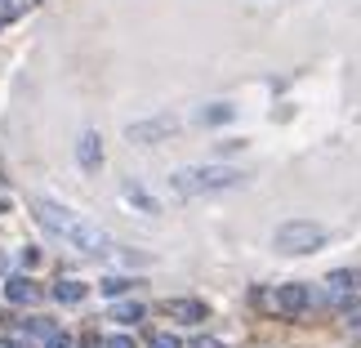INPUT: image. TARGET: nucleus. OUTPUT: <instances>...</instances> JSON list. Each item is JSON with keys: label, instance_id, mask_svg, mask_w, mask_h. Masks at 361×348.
Instances as JSON below:
<instances>
[{"label": "nucleus", "instance_id": "1", "mask_svg": "<svg viewBox=\"0 0 361 348\" xmlns=\"http://www.w3.org/2000/svg\"><path fill=\"white\" fill-rule=\"evenodd\" d=\"M36 219H40L45 232L63 236L67 246L85 250V255H107V250H112V236H107L99 224L80 219L76 210H67V205H59V201H36Z\"/></svg>", "mask_w": 361, "mask_h": 348}, {"label": "nucleus", "instance_id": "2", "mask_svg": "<svg viewBox=\"0 0 361 348\" xmlns=\"http://www.w3.org/2000/svg\"><path fill=\"white\" fill-rule=\"evenodd\" d=\"M245 174L228 170V165H188V170L170 174V188L178 197H201V192H224V188H241Z\"/></svg>", "mask_w": 361, "mask_h": 348}, {"label": "nucleus", "instance_id": "3", "mask_svg": "<svg viewBox=\"0 0 361 348\" xmlns=\"http://www.w3.org/2000/svg\"><path fill=\"white\" fill-rule=\"evenodd\" d=\"M272 246L281 250V255H312V250L326 246V228L322 224H308V219H290V224L276 228Z\"/></svg>", "mask_w": 361, "mask_h": 348}, {"label": "nucleus", "instance_id": "4", "mask_svg": "<svg viewBox=\"0 0 361 348\" xmlns=\"http://www.w3.org/2000/svg\"><path fill=\"white\" fill-rule=\"evenodd\" d=\"M174 130H178L174 116H157V121H134L125 134H130V143H161V138L174 134Z\"/></svg>", "mask_w": 361, "mask_h": 348}, {"label": "nucleus", "instance_id": "5", "mask_svg": "<svg viewBox=\"0 0 361 348\" xmlns=\"http://www.w3.org/2000/svg\"><path fill=\"white\" fill-rule=\"evenodd\" d=\"M272 304H276V313H281V317H299L303 304H308V290H303L299 282H290V286H281L272 295Z\"/></svg>", "mask_w": 361, "mask_h": 348}, {"label": "nucleus", "instance_id": "6", "mask_svg": "<svg viewBox=\"0 0 361 348\" xmlns=\"http://www.w3.org/2000/svg\"><path fill=\"white\" fill-rule=\"evenodd\" d=\"M76 157H80V170H99V165H103V138L99 134H80V143H76Z\"/></svg>", "mask_w": 361, "mask_h": 348}, {"label": "nucleus", "instance_id": "7", "mask_svg": "<svg viewBox=\"0 0 361 348\" xmlns=\"http://www.w3.org/2000/svg\"><path fill=\"white\" fill-rule=\"evenodd\" d=\"M165 313H170L174 317V322H205V317H210V308H205V304L201 299H170V304H165Z\"/></svg>", "mask_w": 361, "mask_h": 348}, {"label": "nucleus", "instance_id": "8", "mask_svg": "<svg viewBox=\"0 0 361 348\" xmlns=\"http://www.w3.org/2000/svg\"><path fill=\"white\" fill-rule=\"evenodd\" d=\"M5 299L9 304H36L40 290L32 286V277H9V282H5Z\"/></svg>", "mask_w": 361, "mask_h": 348}, {"label": "nucleus", "instance_id": "9", "mask_svg": "<svg viewBox=\"0 0 361 348\" xmlns=\"http://www.w3.org/2000/svg\"><path fill=\"white\" fill-rule=\"evenodd\" d=\"M85 295H90L85 282H72V277H63V282L54 286V299H59V304H80Z\"/></svg>", "mask_w": 361, "mask_h": 348}, {"label": "nucleus", "instance_id": "10", "mask_svg": "<svg viewBox=\"0 0 361 348\" xmlns=\"http://www.w3.org/2000/svg\"><path fill=\"white\" fill-rule=\"evenodd\" d=\"M125 197H130V201H134L143 215H157V210H161V205H157V197H147V192L138 188V184H125Z\"/></svg>", "mask_w": 361, "mask_h": 348}, {"label": "nucleus", "instance_id": "11", "mask_svg": "<svg viewBox=\"0 0 361 348\" xmlns=\"http://www.w3.org/2000/svg\"><path fill=\"white\" fill-rule=\"evenodd\" d=\"M112 317H116L121 326H134V322H143V304H116Z\"/></svg>", "mask_w": 361, "mask_h": 348}, {"label": "nucleus", "instance_id": "12", "mask_svg": "<svg viewBox=\"0 0 361 348\" xmlns=\"http://www.w3.org/2000/svg\"><path fill=\"white\" fill-rule=\"evenodd\" d=\"M232 116H237V107H228V103H214V107H205V112H201L205 125H224V121H232Z\"/></svg>", "mask_w": 361, "mask_h": 348}, {"label": "nucleus", "instance_id": "13", "mask_svg": "<svg viewBox=\"0 0 361 348\" xmlns=\"http://www.w3.org/2000/svg\"><path fill=\"white\" fill-rule=\"evenodd\" d=\"M23 330H27V335H40V340H49L59 326H54L49 317H32V322H23Z\"/></svg>", "mask_w": 361, "mask_h": 348}, {"label": "nucleus", "instance_id": "14", "mask_svg": "<svg viewBox=\"0 0 361 348\" xmlns=\"http://www.w3.org/2000/svg\"><path fill=\"white\" fill-rule=\"evenodd\" d=\"M348 290H353V277L348 272H335V277H330V295H335V299H343Z\"/></svg>", "mask_w": 361, "mask_h": 348}, {"label": "nucleus", "instance_id": "15", "mask_svg": "<svg viewBox=\"0 0 361 348\" xmlns=\"http://www.w3.org/2000/svg\"><path fill=\"white\" fill-rule=\"evenodd\" d=\"M125 290H130V277H107V282H103V295H107V299L125 295Z\"/></svg>", "mask_w": 361, "mask_h": 348}, {"label": "nucleus", "instance_id": "16", "mask_svg": "<svg viewBox=\"0 0 361 348\" xmlns=\"http://www.w3.org/2000/svg\"><path fill=\"white\" fill-rule=\"evenodd\" d=\"M45 348H76V344H72V340H67V335H59V330H54V335L45 340Z\"/></svg>", "mask_w": 361, "mask_h": 348}, {"label": "nucleus", "instance_id": "17", "mask_svg": "<svg viewBox=\"0 0 361 348\" xmlns=\"http://www.w3.org/2000/svg\"><path fill=\"white\" fill-rule=\"evenodd\" d=\"M152 348H183L174 335H152Z\"/></svg>", "mask_w": 361, "mask_h": 348}, {"label": "nucleus", "instance_id": "18", "mask_svg": "<svg viewBox=\"0 0 361 348\" xmlns=\"http://www.w3.org/2000/svg\"><path fill=\"white\" fill-rule=\"evenodd\" d=\"M76 348H103V344H99V335H80V344H76Z\"/></svg>", "mask_w": 361, "mask_h": 348}, {"label": "nucleus", "instance_id": "19", "mask_svg": "<svg viewBox=\"0 0 361 348\" xmlns=\"http://www.w3.org/2000/svg\"><path fill=\"white\" fill-rule=\"evenodd\" d=\"M107 348H134V340H125V335H116V340H107Z\"/></svg>", "mask_w": 361, "mask_h": 348}, {"label": "nucleus", "instance_id": "20", "mask_svg": "<svg viewBox=\"0 0 361 348\" xmlns=\"http://www.w3.org/2000/svg\"><path fill=\"white\" fill-rule=\"evenodd\" d=\"M0 348H32V344H23V340H0Z\"/></svg>", "mask_w": 361, "mask_h": 348}, {"label": "nucleus", "instance_id": "21", "mask_svg": "<svg viewBox=\"0 0 361 348\" xmlns=\"http://www.w3.org/2000/svg\"><path fill=\"white\" fill-rule=\"evenodd\" d=\"M192 348H224V344H219V340H197Z\"/></svg>", "mask_w": 361, "mask_h": 348}, {"label": "nucleus", "instance_id": "22", "mask_svg": "<svg viewBox=\"0 0 361 348\" xmlns=\"http://www.w3.org/2000/svg\"><path fill=\"white\" fill-rule=\"evenodd\" d=\"M5 23H9V13H0V27H5Z\"/></svg>", "mask_w": 361, "mask_h": 348}]
</instances>
